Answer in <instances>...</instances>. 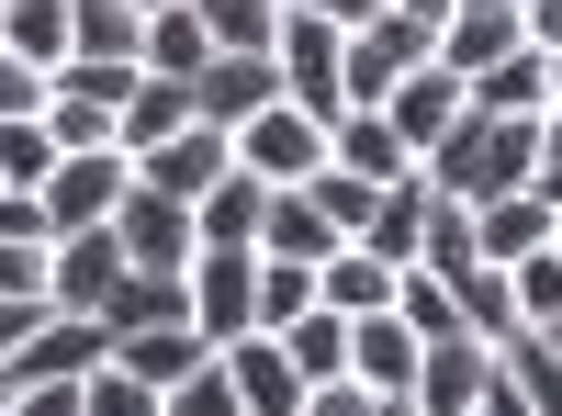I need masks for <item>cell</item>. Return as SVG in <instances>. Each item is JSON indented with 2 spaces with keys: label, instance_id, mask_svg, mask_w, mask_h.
<instances>
[{
  "label": "cell",
  "instance_id": "35",
  "mask_svg": "<svg viewBox=\"0 0 562 416\" xmlns=\"http://www.w3.org/2000/svg\"><path fill=\"white\" fill-rule=\"evenodd\" d=\"M304 192L326 203V225H338V237H360V225L383 214V192H394V180H360V169H338V158H326V169L304 180Z\"/></svg>",
  "mask_w": 562,
  "mask_h": 416
},
{
  "label": "cell",
  "instance_id": "46",
  "mask_svg": "<svg viewBox=\"0 0 562 416\" xmlns=\"http://www.w3.org/2000/svg\"><path fill=\"white\" fill-rule=\"evenodd\" d=\"M45 315H57V304H12V293H0V360H12V349L45 327Z\"/></svg>",
  "mask_w": 562,
  "mask_h": 416
},
{
  "label": "cell",
  "instance_id": "25",
  "mask_svg": "<svg viewBox=\"0 0 562 416\" xmlns=\"http://www.w3.org/2000/svg\"><path fill=\"white\" fill-rule=\"evenodd\" d=\"M192 214H203V248H259V225H270V180H259V169H225Z\"/></svg>",
  "mask_w": 562,
  "mask_h": 416
},
{
  "label": "cell",
  "instance_id": "37",
  "mask_svg": "<svg viewBox=\"0 0 562 416\" xmlns=\"http://www.w3.org/2000/svg\"><path fill=\"white\" fill-rule=\"evenodd\" d=\"M293 315H315V270L304 259H259V327L281 338Z\"/></svg>",
  "mask_w": 562,
  "mask_h": 416
},
{
  "label": "cell",
  "instance_id": "7",
  "mask_svg": "<svg viewBox=\"0 0 562 416\" xmlns=\"http://www.w3.org/2000/svg\"><path fill=\"white\" fill-rule=\"evenodd\" d=\"M113 225H124V259H135V270H192V259H203V214L180 203V192H147V180H135Z\"/></svg>",
  "mask_w": 562,
  "mask_h": 416
},
{
  "label": "cell",
  "instance_id": "44",
  "mask_svg": "<svg viewBox=\"0 0 562 416\" xmlns=\"http://www.w3.org/2000/svg\"><path fill=\"white\" fill-rule=\"evenodd\" d=\"M45 237H57L45 192H0V248H45Z\"/></svg>",
  "mask_w": 562,
  "mask_h": 416
},
{
  "label": "cell",
  "instance_id": "36",
  "mask_svg": "<svg viewBox=\"0 0 562 416\" xmlns=\"http://www.w3.org/2000/svg\"><path fill=\"white\" fill-rule=\"evenodd\" d=\"M57 135H45V113L34 124H0V180H12V192H45V180H57Z\"/></svg>",
  "mask_w": 562,
  "mask_h": 416
},
{
  "label": "cell",
  "instance_id": "55",
  "mask_svg": "<svg viewBox=\"0 0 562 416\" xmlns=\"http://www.w3.org/2000/svg\"><path fill=\"white\" fill-rule=\"evenodd\" d=\"M0 192H12V180H0Z\"/></svg>",
  "mask_w": 562,
  "mask_h": 416
},
{
  "label": "cell",
  "instance_id": "50",
  "mask_svg": "<svg viewBox=\"0 0 562 416\" xmlns=\"http://www.w3.org/2000/svg\"><path fill=\"white\" fill-rule=\"evenodd\" d=\"M540 169H562V102L540 113Z\"/></svg>",
  "mask_w": 562,
  "mask_h": 416
},
{
  "label": "cell",
  "instance_id": "56",
  "mask_svg": "<svg viewBox=\"0 0 562 416\" xmlns=\"http://www.w3.org/2000/svg\"><path fill=\"white\" fill-rule=\"evenodd\" d=\"M0 12H12V0H0Z\"/></svg>",
  "mask_w": 562,
  "mask_h": 416
},
{
  "label": "cell",
  "instance_id": "39",
  "mask_svg": "<svg viewBox=\"0 0 562 416\" xmlns=\"http://www.w3.org/2000/svg\"><path fill=\"white\" fill-rule=\"evenodd\" d=\"M506 282H518V315H529V327H562V237H551L540 259H518Z\"/></svg>",
  "mask_w": 562,
  "mask_h": 416
},
{
  "label": "cell",
  "instance_id": "2",
  "mask_svg": "<svg viewBox=\"0 0 562 416\" xmlns=\"http://www.w3.org/2000/svg\"><path fill=\"white\" fill-rule=\"evenodd\" d=\"M281 90H293V102L315 113V124H338L349 113V34L326 23V12H281Z\"/></svg>",
  "mask_w": 562,
  "mask_h": 416
},
{
  "label": "cell",
  "instance_id": "27",
  "mask_svg": "<svg viewBox=\"0 0 562 416\" xmlns=\"http://www.w3.org/2000/svg\"><path fill=\"white\" fill-rule=\"evenodd\" d=\"M394 282H405V270H394V259H371V248L349 237L338 259L315 270V304H338V315H383V304H394Z\"/></svg>",
  "mask_w": 562,
  "mask_h": 416
},
{
  "label": "cell",
  "instance_id": "51",
  "mask_svg": "<svg viewBox=\"0 0 562 416\" xmlns=\"http://www.w3.org/2000/svg\"><path fill=\"white\" fill-rule=\"evenodd\" d=\"M394 12H416V23H428V34H439V23L461 12V0H394Z\"/></svg>",
  "mask_w": 562,
  "mask_h": 416
},
{
  "label": "cell",
  "instance_id": "57",
  "mask_svg": "<svg viewBox=\"0 0 562 416\" xmlns=\"http://www.w3.org/2000/svg\"><path fill=\"white\" fill-rule=\"evenodd\" d=\"M473 416H484V405H473Z\"/></svg>",
  "mask_w": 562,
  "mask_h": 416
},
{
  "label": "cell",
  "instance_id": "9",
  "mask_svg": "<svg viewBox=\"0 0 562 416\" xmlns=\"http://www.w3.org/2000/svg\"><path fill=\"white\" fill-rule=\"evenodd\" d=\"M124 225H68L57 237V315H102L113 293H124Z\"/></svg>",
  "mask_w": 562,
  "mask_h": 416
},
{
  "label": "cell",
  "instance_id": "58",
  "mask_svg": "<svg viewBox=\"0 0 562 416\" xmlns=\"http://www.w3.org/2000/svg\"><path fill=\"white\" fill-rule=\"evenodd\" d=\"M551 338H562V327H551Z\"/></svg>",
  "mask_w": 562,
  "mask_h": 416
},
{
  "label": "cell",
  "instance_id": "47",
  "mask_svg": "<svg viewBox=\"0 0 562 416\" xmlns=\"http://www.w3.org/2000/svg\"><path fill=\"white\" fill-rule=\"evenodd\" d=\"M281 12H326V23L349 34V23H371V12H394V0H281Z\"/></svg>",
  "mask_w": 562,
  "mask_h": 416
},
{
  "label": "cell",
  "instance_id": "14",
  "mask_svg": "<svg viewBox=\"0 0 562 416\" xmlns=\"http://www.w3.org/2000/svg\"><path fill=\"white\" fill-rule=\"evenodd\" d=\"M551 102H562V57H540V45H518L473 79V113H506V124H540Z\"/></svg>",
  "mask_w": 562,
  "mask_h": 416
},
{
  "label": "cell",
  "instance_id": "4",
  "mask_svg": "<svg viewBox=\"0 0 562 416\" xmlns=\"http://www.w3.org/2000/svg\"><path fill=\"white\" fill-rule=\"evenodd\" d=\"M192 327H203L214 349L259 338V248H203V259H192Z\"/></svg>",
  "mask_w": 562,
  "mask_h": 416
},
{
  "label": "cell",
  "instance_id": "43",
  "mask_svg": "<svg viewBox=\"0 0 562 416\" xmlns=\"http://www.w3.org/2000/svg\"><path fill=\"white\" fill-rule=\"evenodd\" d=\"M383 405H394V394H383V383H360V372H338V383H315V394H304V416H383Z\"/></svg>",
  "mask_w": 562,
  "mask_h": 416
},
{
  "label": "cell",
  "instance_id": "38",
  "mask_svg": "<svg viewBox=\"0 0 562 416\" xmlns=\"http://www.w3.org/2000/svg\"><path fill=\"white\" fill-rule=\"evenodd\" d=\"M473 259H484V248H473V203H450V192H439V214H428V259H416V270H439V282H461Z\"/></svg>",
  "mask_w": 562,
  "mask_h": 416
},
{
  "label": "cell",
  "instance_id": "30",
  "mask_svg": "<svg viewBox=\"0 0 562 416\" xmlns=\"http://www.w3.org/2000/svg\"><path fill=\"white\" fill-rule=\"evenodd\" d=\"M450 293H461V327H473V338H495V349H506V338L529 327V315H518V282H506L495 259H473V270L450 282Z\"/></svg>",
  "mask_w": 562,
  "mask_h": 416
},
{
  "label": "cell",
  "instance_id": "52",
  "mask_svg": "<svg viewBox=\"0 0 562 416\" xmlns=\"http://www.w3.org/2000/svg\"><path fill=\"white\" fill-rule=\"evenodd\" d=\"M540 203H551V214H562V169H540Z\"/></svg>",
  "mask_w": 562,
  "mask_h": 416
},
{
  "label": "cell",
  "instance_id": "48",
  "mask_svg": "<svg viewBox=\"0 0 562 416\" xmlns=\"http://www.w3.org/2000/svg\"><path fill=\"white\" fill-rule=\"evenodd\" d=\"M518 12H529V45H540V57H562V0H518Z\"/></svg>",
  "mask_w": 562,
  "mask_h": 416
},
{
  "label": "cell",
  "instance_id": "32",
  "mask_svg": "<svg viewBox=\"0 0 562 416\" xmlns=\"http://www.w3.org/2000/svg\"><path fill=\"white\" fill-rule=\"evenodd\" d=\"M203 34H214V57H270L281 45V0H192Z\"/></svg>",
  "mask_w": 562,
  "mask_h": 416
},
{
  "label": "cell",
  "instance_id": "1",
  "mask_svg": "<svg viewBox=\"0 0 562 416\" xmlns=\"http://www.w3.org/2000/svg\"><path fill=\"white\" fill-rule=\"evenodd\" d=\"M439 180L450 203H506V192H540V124H506V113H461L428 158H416Z\"/></svg>",
  "mask_w": 562,
  "mask_h": 416
},
{
  "label": "cell",
  "instance_id": "41",
  "mask_svg": "<svg viewBox=\"0 0 562 416\" xmlns=\"http://www.w3.org/2000/svg\"><path fill=\"white\" fill-rule=\"evenodd\" d=\"M158 405H169V394H158V383H135L124 360H102V372H90V416H158Z\"/></svg>",
  "mask_w": 562,
  "mask_h": 416
},
{
  "label": "cell",
  "instance_id": "34",
  "mask_svg": "<svg viewBox=\"0 0 562 416\" xmlns=\"http://www.w3.org/2000/svg\"><path fill=\"white\" fill-rule=\"evenodd\" d=\"M394 315H405L428 349H439V338H473V327H461V293L439 282V270H405V282H394Z\"/></svg>",
  "mask_w": 562,
  "mask_h": 416
},
{
  "label": "cell",
  "instance_id": "15",
  "mask_svg": "<svg viewBox=\"0 0 562 416\" xmlns=\"http://www.w3.org/2000/svg\"><path fill=\"white\" fill-rule=\"evenodd\" d=\"M383 113H394V135H405V147H416V158H428V147H439V135H450L461 113H473V79H450V68L428 57V68H416V79L394 90V102H383Z\"/></svg>",
  "mask_w": 562,
  "mask_h": 416
},
{
  "label": "cell",
  "instance_id": "49",
  "mask_svg": "<svg viewBox=\"0 0 562 416\" xmlns=\"http://www.w3.org/2000/svg\"><path fill=\"white\" fill-rule=\"evenodd\" d=\"M484 416H540V405H529L518 383H506V360H495V383H484Z\"/></svg>",
  "mask_w": 562,
  "mask_h": 416
},
{
  "label": "cell",
  "instance_id": "17",
  "mask_svg": "<svg viewBox=\"0 0 562 416\" xmlns=\"http://www.w3.org/2000/svg\"><path fill=\"white\" fill-rule=\"evenodd\" d=\"M484 383H495V338H439L428 372H416V405H428V416H473Z\"/></svg>",
  "mask_w": 562,
  "mask_h": 416
},
{
  "label": "cell",
  "instance_id": "8",
  "mask_svg": "<svg viewBox=\"0 0 562 416\" xmlns=\"http://www.w3.org/2000/svg\"><path fill=\"white\" fill-rule=\"evenodd\" d=\"M102 360H113V327H102V315H45L0 372H12V383H90Z\"/></svg>",
  "mask_w": 562,
  "mask_h": 416
},
{
  "label": "cell",
  "instance_id": "29",
  "mask_svg": "<svg viewBox=\"0 0 562 416\" xmlns=\"http://www.w3.org/2000/svg\"><path fill=\"white\" fill-rule=\"evenodd\" d=\"M0 45H12V57H34L45 79H57V68L79 57V34H68V0H12V12H0Z\"/></svg>",
  "mask_w": 562,
  "mask_h": 416
},
{
  "label": "cell",
  "instance_id": "11",
  "mask_svg": "<svg viewBox=\"0 0 562 416\" xmlns=\"http://www.w3.org/2000/svg\"><path fill=\"white\" fill-rule=\"evenodd\" d=\"M225 169H237V135H225V124H180L169 147L135 158V180H147V192H180V203H203Z\"/></svg>",
  "mask_w": 562,
  "mask_h": 416
},
{
  "label": "cell",
  "instance_id": "28",
  "mask_svg": "<svg viewBox=\"0 0 562 416\" xmlns=\"http://www.w3.org/2000/svg\"><path fill=\"white\" fill-rule=\"evenodd\" d=\"M147 68L158 79H203L214 68V34H203L192 0H158V12H147Z\"/></svg>",
  "mask_w": 562,
  "mask_h": 416
},
{
  "label": "cell",
  "instance_id": "42",
  "mask_svg": "<svg viewBox=\"0 0 562 416\" xmlns=\"http://www.w3.org/2000/svg\"><path fill=\"white\" fill-rule=\"evenodd\" d=\"M45 90H57V79H45L34 57H12V45H0V124H34V113H45Z\"/></svg>",
  "mask_w": 562,
  "mask_h": 416
},
{
  "label": "cell",
  "instance_id": "13",
  "mask_svg": "<svg viewBox=\"0 0 562 416\" xmlns=\"http://www.w3.org/2000/svg\"><path fill=\"white\" fill-rule=\"evenodd\" d=\"M349 237L326 225V203L304 192V180H270V225H259V259H304V270H326Z\"/></svg>",
  "mask_w": 562,
  "mask_h": 416
},
{
  "label": "cell",
  "instance_id": "12",
  "mask_svg": "<svg viewBox=\"0 0 562 416\" xmlns=\"http://www.w3.org/2000/svg\"><path fill=\"white\" fill-rule=\"evenodd\" d=\"M349 372L360 383H383V394H416V372H428V338L405 327V315H349Z\"/></svg>",
  "mask_w": 562,
  "mask_h": 416
},
{
  "label": "cell",
  "instance_id": "24",
  "mask_svg": "<svg viewBox=\"0 0 562 416\" xmlns=\"http://www.w3.org/2000/svg\"><path fill=\"white\" fill-rule=\"evenodd\" d=\"M180 124H203V90H192V79H158V68H147V79L124 90V147H135V158L169 147Z\"/></svg>",
  "mask_w": 562,
  "mask_h": 416
},
{
  "label": "cell",
  "instance_id": "40",
  "mask_svg": "<svg viewBox=\"0 0 562 416\" xmlns=\"http://www.w3.org/2000/svg\"><path fill=\"white\" fill-rule=\"evenodd\" d=\"M158 416H248V394H237V372H225V349H214V360H203V372L180 383V394H169Z\"/></svg>",
  "mask_w": 562,
  "mask_h": 416
},
{
  "label": "cell",
  "instance_id": "3",
  "mask_svg": "<svg viewBox=\"0 0 562 416\" xmlns=\"http://www.w3.org/2000/svg\"><path fill=\"white\" fill-rule=\"evenodd\" d=\"M428 57H439V34L416 23V12H371V23H349V102L383 113V102H394V90L428 68Z\"/></svg>",
  "mask_w": 562,
  "mask_h": 416
},
{
  "label": "cell",
  "instance_id": "22",
  "mask_svg": "<svg viewBox=\"0 0 562 416\" xmlns=\"http://www.w3.org/2000/svg\"><path fill=\"white\" fill-rule=\"evenodd\" d=\"M113 360H124L135 383H158V394H180V383H192L203 360H214V338H203V327H135V338H113Z\"/></svg>",
  "mask_w": 562,
  "mask_h": 416
},
{
  "label": "cell",
  "instance_id": "31",
  "mask_svg": "<svg viewBox=\"0 0 562 416\" xmlns=\"http://www.w3.org/2000/svg\"><path fill=\"white\" fill-rule=\"evenodd\" d=\"M281 349H293L304 394H315V383H338V372H349V315H338V304H315V315H293V327H281Z\"/></svg>",
  "mask_w": 562,
  "mask_h": 416
},
{
  "label": "cell",
  "instance_id": "18",
  "mask_svg": "<svg viewBox=\"0 0 562 416\" xmlns=\"http://www.w3.org/2000/svg\"><path fill=\"white\" fill-rule=\"evenodd\" d=\"M562 237V214L540 203V192H506V203H473V248L495 259V270H518V259H540Z\"/></svg>",
  "mask_w": 562,
  "mask_h": 416
},
{
  "label": "cell",
  "instance_id": "19",
  "mask_svg": "<svg viewBox=\"0 0 562 416\" xmlns=\"http://www.w3.org/2000/svg\"><path fill=\"white\" fill-rule=\"evenodd\" d=\"M428 214H439V180L416 169V180H394V192H383V214L360 225V248L394 259V270H416V259H428Z\"/></svg>",
  "mask_w": 562,
  "mask_h": 416
},
{
  "label": "cell",
  "instance_id": "53",
  "mask_svg": "<svg viewBox=\"0 0 562 416\" xmlns=\"http://www.w3.org/2000/svg\"><path fill=\"white\" fill-rule=\"evenodd\" d=\"M12 405H23V394H12V372H0V416H12Z\"/></svg>",
  "mask_w": 562,
  "mask_h": 416
},
{
  "label": "cell",
  "instance_id": "10",
  "mask_svg": "<svg viewBox=\"0 0 562 416\" xmlns=\"http://www.w3.org/2000/svg\"><path fill=\"white\" fill-rule=\"evenodd\" d=\"M518 45H529V12H518V0H461V12L439 23V68H450V79H484L495 57H518Z\"/></svg>",
  "mask_w": 562,
  "mask_h": 416
},
{
  "label": "cell",
  "instance_id": "45",
  "mask_svg": "<svg viewBox=\"0 0 562 416\" xmlns=\"http://www.w3.org/2000/svg\"><path fill=\"white\" fill-rule=\"evenodd\" d=\"M12 416H90V383H12Z\"/></svg>",
  "mask_w": 562,
  "mask_h": 416
},
{
  "label": "cell",
  "instance_id": "16",
  "mask_svg": "<svg viewBox=\"0 0 562 416\" xmlns=\"http://www.w3.org/2000/svg\"><path fill=\"white\" fill-rule=\"evenodd\" d=\"M192 90H203V124H225V135L248 113H270V102H293V90H281V57H214Z\"/></svg>",
  "mask_w": 562,
  "mask_h": 416
},
{
  "label": "cell",
  "instance_id": "5",
  "mask_svg": "<svg viewBox=\"0 0 562 416\" xmlns=\"http://www.w3.org/2000/svg\"><path fill=\"white\" fill-rule=\"evenodd\" d=\"M124 192H135V147H79V158H57V180H45V214H57V237L68 225H113Z\"/></svg>",
  "mask_w": 562,
  "mask_h": 416
},
{
  "label": "cell",
  "instance_id": "26",
  "mask_svg": "<svg viewBox=\"0 0 562 416\" xmlns=\"http://www.w3.org/2000/svg\"><path fill=\"white\" fill-rule=\"evenodd\" d=\"M68 34H79V57H102V68H147V12H135V0H68Z\"/></svg>",
  "mask_w": 562,
  "mask_h": 416
},
{
  "label": "cell",
  "instance_id": "23",
  "mask_svg": "<svg viewBox=\"0 0 562 416\" xmlns=\"http://www.w3.org/2000/svg\"><path fill=\"white\" fill-rule=\"evenodd\" d=\"M102 327L135 338V327H192V270H124V293L102 304Z\"/></svg>",
  "mask_w": 562,
  "mask_h": 416
},
{
  "label": "cell",
  "instance_id": "54",
  "mask_svg": "<svg viewBox=\"0 0 562 416\" xmlns=\"http://www.w3.org/2000/svg\"><path fill=\"white\" fill-rule=\"evenodd\" d=\"M135 12H158V0H135Z\"/></svg>",
  "mask_w": 562,
  "mask_h": 416
},
{
  "label": "cell",
  "instance_id": "21",
  "mask_svg": "<svg viewBox=\"0 0 562 416\" xmlns=\"http://www.w3.org/2000/svg\"><path fill=\"white\" fill-rule=\"evenodd\" d=\"M225 372H237V394H248V416H304V372H293V349H281L270 327H259V338H237V349H225Z\"/></svg>",
  "mask_w": 562,
  "mask_h": 416
},
{
  "label": "cell",
  "instance_id": "6",
  "mask_svg": "<svg viewBox=\"0 0 562 416\" xmlns=\"http://www.w3.org/2000/svg\"><path fill=\"white\" fill-rule=\"evenodd\" d=\"M326 158H338V147H326V124L304 102H270V113L237 124V169H259V180H315Z\"/></svg>",
  "mask_w": 562,
  "mask_h": 416
},
{
  "label": "cell",
  "instance_id": "33",
  "mask_svg": "<svg viewBox=\"0 0 562 416\" xmlns=\"http://www.w3.org/2000/svg\"><path fill=\"white\" fill-rule=\"evenodd\" d=\"M495 360H506V383H518L540 416H562V338H551V327H518Z\"/></svg>",
  "mask_w": 562,
  "mask_h": 416
},
{
  "label": "cell",
  "instance_id": "20",
  "mask_svg": "<svg viewBox=\"0 0 562 416\" xmlns=\"http://www.w3.org/2000/svg\"><path fill=\"white\" fill-rule=\"evenodd\" d=\"M326 147H338V169H360V180H416V147L394 135V113H371V102H349L326 124Z\"/></svg>",
  "mask_w": 562,
  "mask_h": 416
}]
</instances>
